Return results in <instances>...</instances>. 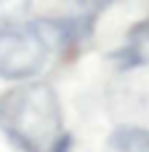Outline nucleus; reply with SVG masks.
<instances>
[{
	"mask_svg": "<svg viewBox=\"0 0 149 152\" xmlns=\"http://www.w3.org/2000/svg\"><path fill=\"white\" fill-rule=\"evenodd\" d=\"M29 0H0V21H11L21 11H27Z\"/></svg>",
	"mask_w": 149,
	"mask_h": 152,
	"instance_id": "20e7f679",
	"label": "nucleus"
},
{
	"mask_svg": "<svg viewBox=\"0 0 149 152\" xmlns=\"http://www.w3.org/2000/svg\"><path fill=\"white\" fill-rule=\"evenodd\" d=\"M109 144H112L115 152H149V131L133 128V126L117 128L112 134Z\"/></svg>",
	"mask_w": 149,
	"mask_h": 152,
	"instance_id": "7ed1b4c3",
	"label": "nucleus"
},
{
	"mask_svg": "<svg viewBox=\"0 0 149 152\" xmlns=\"http://www.w3.org/2000/svg\"><path fill=\"white\" fill-rule=\"evenodd\" d=\"M69 147H72V139H69L67 134H61V136L56 139V144H53L48 152H69Z\"/></svg>",
	"mask_w": 149,
	"mask_h": 152,
	"instance_id": "423d86ee",
	"label": "nucleus"
},
{
	"mask_svg": "<svg viewBox=\"0 0 149 152\" xmlns=\"http://www.w3.org/2000/svg\"><path fill=\"white\" fill-rule=\"evenodd\" d=\"M77 3H80V8H83V11H88V13L93 16V13L104 11V8H107L112 0H77Z\"/></svg>",
	"mask_w": 149,
	"mask_h": 152,
	"instance_id": "39448f33",
	"label": "nucleus"
},
{
	"mask_svg": "<svg viewBox=\"0 0 149 152\" xmlns=\"http://www.w3.org/2000/svg\"><path fill=\"white\" fill-rule=\"evenodd\" d=\"M51 43L43 29L35 27H0V77L27 80L37 75L48 59Z\"/></svg>",
	"mask_w": 149,
	"mask_h": 152,
	"instance_id": "f03ea898",
	"label": "nucleus"
},
{
	"mask_svg": "<svg viewBox=\"0 0 149 152\" xmlns=\"http://www.w3.org/2000/svg\"><path fill=\"white\" fill-rule=\"evenodd\" d=\"M0 131L21 152H48L61 136V107L53 88L27 83L3 94Z\"/></svg>",
	"mask_w": 149,
	"mask_h": 152,
	"instance_id": "f257e3e1",
	"label": "nucleus"
}]
</instances>
